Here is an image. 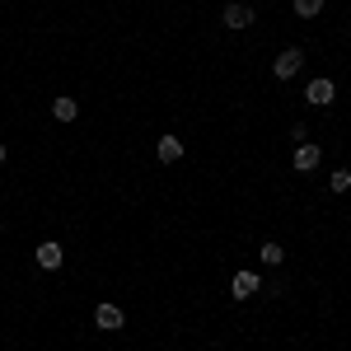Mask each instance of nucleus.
<instances>
[{"label": "nucleus", "instance_id": "2", "mask_svg": "<svg viewBox=\"0 0 351 351\" xmlns=\"http://www.w3.org/2000/svg\"><path fill=\"white\" fill-rule=\"evenodd\" d=\"M263 291V276L258 271H234V281H230V295L234 300H253Z\"/></svg>", "mask_w": 351, "mask_h": 351}, {"label": "nucleus", "instance_id": "13", "mask_svg": "<svg viewBox=\"0 0 351 351\" xmlns=\"http://www.w3.org/2000/svg\"><path fill=\"white\" fill-rule=\"evenodd\" d=\"M5 155H10V145H5V141H0V164H5Z\"/></svg>", "mask_w": 351, "mask_h": 351}, {"label": "nucleus", "instance_id": "3", "mask_svg": "<svg viewBox=\"0 0 351 351\" xmlns=\"http://www.w3.org/2000/svg\"><path fill=\"white\" fill-rule=\"evenodd\" d=\"M304 99H309L314 108H328V104L337 99V84H332V80H324V75H319V80H309V89H304Z\"/></svg>", "mask_w": 351, "mask_h": 351}, {"label": "nucleus", "instance_id": "11", "mask_svg": "<svg viewBox=\"0 0 351 351\" xmlns=\"http://www.w3.org/2000/svg\"><path fill=\"white\" fill-rule=\"evenodd\" d=\"M295 14H300V19H314V14H324V0H295Z\"/></svg>", "mask_w": 351, "mask_h": 351}, {"label": "nucleus", "instance_id": "7", "mask_svg": "<svg viewBox=\"0 0 351 351\" xmlns=\"http://www.w3.org/2000/svg\"><path fill=\"white\" fill-rule=\"evenodd\" d=\"M220 19H225V28H248V24H253V10L234 0V5H225V14H220Z\"/></svg>", "mask_w": 351, "mask_h": 351}, {"label": "nucleus", "instance_id": "8", "mask_svg": "<svg viewBox=\"0 0 351 351\" xmlns=\"http://www.w3.org/2000/svg\"><path fill=\"white\" fill-rule=\"evenodd\" d=\"M155 155H160L164 164H178V160H183V141H178V136H160Z\"/></svg>", "mask_w": 351, "mask_h": 351}, {"label": "nucleus", "instance_id": "12", "mask_svg": "<svg viewBox=\"0 0 351 351\" xmlns=\"http://www.w3.org/2000/svg\"><path fill=\"white\" fill-rule=\"evenodd\" d=\"M328 188H332V192H347L351 188V173H347V169H337V173L328 178Z\"/></svg>", "mask_w": 351, "mask_h": 351}, {"label": "nucleus", "instance_id": "9", "mask_svg": "<svg viewBox=\"0 0 351 351\" xmlns=\"http://www.w3.org/2000/svg\"><path fill=\"white\" fill-rule=\"evenodd\" d=\"M52 117L56 122H75V117H80V104H75L71 94H61V99H52Z\"/></svg>", "mask_w": 351, "mask_h": 351}, {"label": "nucleus", "instance_id": "5", "mask_svg": "<svg viewBox=\"0 0 351 351\" xmlns=\"http://www.w3.org/2000/svg\"><path fill=\"white\" fill-rule=\"evenodd\" d=\"M61 263H66V248H61V243H56V239L38 243V267H43V271H56V267H61Z\"/></svg>", "mask_w": 351, "mask_h": 351}, {"label": "nucleus", "instance_id": "6", "mask_svg": "<svg viewBox=\"0 0 351 351\" xmlns=\"http://www.w3.org/2000/svg\"><path fill=\"white\" fill-rule=\"evenodd\" d=\"M94 324L104 328V332H117V328L127 324V314H122L117 304H99V309H94Z\"/></svg>", "mask_w": 351, "mask_h": 351}, {"label": "nucleus", "instance_id": "1", "mask_svg": "<svg viewBox=\"0 0 351 351\" xmlns=\"http://www.w3.org/2000/svg\"><path fill=\"white\" fill-rule=\"evenodd\" d=\"M300 66H304V52H300V47H286V52L271 61V75H276V80H295Z\"/></svg>", "mask_w": 351, "mask_h": 351}, {"label": "nucleus", "instance_id": "10", "mask_svg": "<svg viewBox=\"0 0 351 351\" xmlns=\"http://www.w3.org/2000/svg\"><path fill=\"white\" fill-rule=\"evenodd\" d=\"M263 263H267V267H281V263H286V248H281V243H263Z\"/></svg>", "mask_w": 351, "mask_h": 351}, {"label": "nucleus", "instance_id": "4", "mask_svg": "<svg viewBox=\"0 0 351 351\" xmlns=\"http://www.w3.org/2000/svg\"><path fill=\"white\" fill-rule=\"evenodd\" d=\"M319 160H324V150H319V145H314V141H295V169L300 173H309V169H319Z\"/></svg>", "mask_w": 351, "mask_h": 351}]
</instances>
